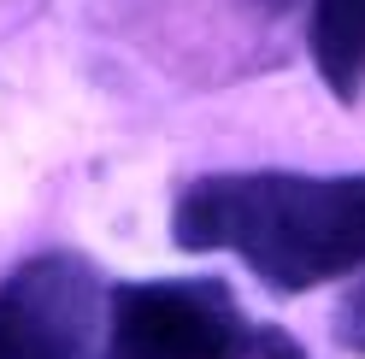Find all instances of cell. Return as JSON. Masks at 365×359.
<instances>
[{"mask_svg": "<svg viewBox=\"0 0 365 359\" xmlns=\"http://www.w3.org/2000/svg\"><path fill=\"white\" fill-rule=\"evenodd\" d=\"M307 48L318 65V83L341 106H359V95H365V0H312Z\"/></svg>", "mask_w": 365, "mask_h": 359, "instance_id": "cell-4", "label": "cell"}, {"mask_svg": "<svg viewBox=\"0 0 365 359\" xmlns=\"http://www.w3.org/2000/svg\"><path fill=\"white\" fill-rule=\"evenodd\" d=\"M265 6H271V12H283V6H289V0H265Z\"/></svg>", "mask_w": 365, "mask_h": 359, "instance_id": "cell-7", "label": "cell"}, {"mask_svg": "<svg viewBox=\"0 0 365 359\" xmlns=\"http://www.w3.org/2000/svg\"><path fill=\"white\" fill-rule=\"evenodd\" d=\"M106 359H254V324L218 277L112 283Z\"/></svg>", "mask_w": 365, "mask_h": 359, "instance_id": "cell-2", "label": "cell"}, {"mask_svg": "<svg viewBox=\"0 0 365 359\" xmlns=\"http://www.w3.org/2000/svg\"><path fill=\"white\" fill-rule=\"evenodd\" d=\"M171 241L189 254H236L277 295L365 271V171H212L171 207Z\"/></svg>", "mask_w": 365, "mask_h": 359, "instance_id": "cell-1", "label": "cell"}, {"mask_svg": "<svg viewBox=\"0 0 365 359\" xmlns=\"http://www.w3.org/2000/svg\"><path fill=\"white\" fill-rule=\"evenodd\" d=\"M0 359H106V288L77 254H36L0 283Z\"/></svg>", "mask_w": 365, "mask_h": 359, "instance_id": "cell-3", "label": "cell"}, {"mask_svg": "<svg viewBox=\"0 0 365 359\" xmlns=\"http://www.w3.org/2000/svg\"><path fill=\"white\" fill-rule=\"evenodd\" d=\"M254 359H307V348L277 324H254Z\"/></svg>", "mask_w": 365, "mask_h": 359, "instance_id": "cell-6", "label": "cell"}, {"mask_svg": "<svg viewBox=\"0 0 365 359\" xmlns=\"http://www.w3.org/2000/svg\"><path fill=\"white\" fill-rule=\"evenodd\" d=\"M336 342L348 348V353H365V277L341 295V306H336Z\"/></svg>", "mask_w": 365, "mask_h": 359, "instance_id": "cell-5", "label": "cell"}]
</instances>
